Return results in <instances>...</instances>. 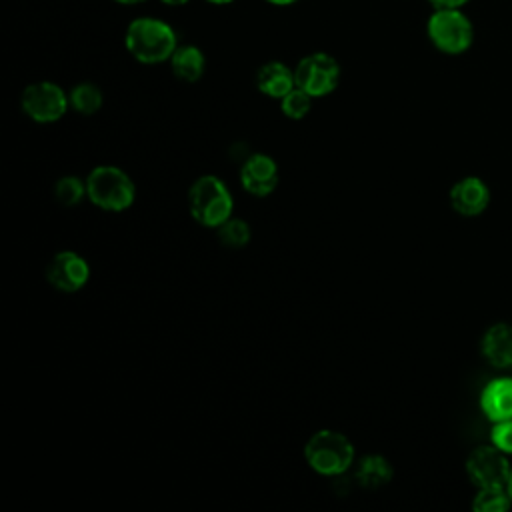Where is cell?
<instances>
[{
  "instance_id": "d6986e66",
  "label": "cell",
  "mask_w": 512,
  "mask_h": 512,
  "mask_svg": "<svg viewBox=\"0 0 512 512\" xmlns=\"http://www.w3.org/2000/svg\"><path fill=\"white\" fill-rule=\"evenodd\" d=\"M218 238L224 246L228 248H244L248 242H250V236H252V230L248 226L246 220L242 218H228L226 222H222L218 228Z\"/></svg>"
},
{
  "instance_id": "7a4b0ae2",
  "label": "cell",
  "mask_w": 512,
  "mask_h": 512,
  "mask_svg": "<svg viewBox=\"0 0 512 512\" xmlns=\"http://www.w3.org/2000/svg\"><path fill=\"white\" fill-rule=\"evenodd\" d=\"M190 216L204 228H218L232 216L234 200L228 186L214 174L198 176L188 190Z\"/></svg>"
},
{
  "instance_id": "4fadbf2b",
  "label": "cell",
  "mask_w": 512,
  "mask_h": 512,
  "mask_svg": "<svg viewBox=\"0 0 512 512\" xmlns=\"http://www.w3.org/2000/svg\"><path fill=\"white\" fill-rule=\"evenodd\" d=\"M480 408L492 422L512 418V376L490 380L480 392Z\"/></svg>"
},
{
  "instance_id": "7402d4cb",
  "label": "cell",
  "mask_w": 512,
  "mask_h": 512,
  "mask_svg": "<svg viewBox=\"0 0 512 512\" xmlns=\"http://www.w3.org/2000/svg\"><path fill=\"white\" fill-rule=\"evenodd\" d=\"M490 440L496 448H500L506 454H512V418L506 420H498L492 426L490 432Z\"/></svg>"
},
{
  "instance_id": "e0dca14e",
  "label": "cell",
  "mask_w": 512,
  "mask_h": 512,
  "mask_svg": "<svg viewBox=\"0 0 512 512\" xmlns=\"http://www.w3.org/2000/svg\"><path fill=\"white\" fill-rule=\"evenodd\" d=\"M68 100H70V106L82 114V116H92L96 114L100 108H102V102H104V96H102V90L92 84V82H80L76 84L70 94H68Z\"/></svg>"
},
{
  "instance_id": "7c38bea8",
  "label": "cell",
  "mask_w": 512,
  "mask_h": 512,
  "mask_svg": "<svg viewBox=\"0 0 512 512\" xmlns=\"http://www.w3.org/2000/svg\"><path fill=\"white\" fill-rule=\"evenodd\" d=\"M484 360L500 370L512 368V326L506 322L492 324L480 342Z\"/></svg>"
},
{
  "instance_id": "cb8c5ba5",
  "label": "cell",
  "mask_w": 512,
  "mask_h": 512,
  "mask_svg": "<svg viewBox=\"0 0 512 512\" xmlns=\"http://www.w3.org/2000/svg\"><path fill=\"white\" fill-rule=\"evenodd\" d=\"M162 4H166V6H184V4H188L190 0H160Z\"/></svg>"
},
{
  "instance_id": "603a6c76",
  "label": "cell",
  "mask_w": 512,
  "mask_h": 512,
  "mask_svg": "<svg viewBox=\"0 0 512 512\" xmlns=\"http://www.w3.org/2000/svg\"><path fill=\"white\" fill-rule=\"evenodd\" d=\"M434 8H460L470 0H428Z\"/></svg>"
},
{
  "instance_id": "30bf717a",
  "label": "cell",
  "mask_w": 512,
  "mask_h": 512,
  "mask_svg": "<svg viewBox=\"0 0 512 512\" xmlns=\"http://www.w3.org/2000/svg\"><path fill=\"white\" fill-rule=\"evenodd\" d=\"M278 178L280 174L276 160L262 152L248 156L240 166V184L256 198L270 196L278 186Z\"/></svg>"
},
{
  "instance_id": "5bb4252c",
  "label": "cell",
  "mask_w": 512,
  "mask_h": 512,
  "mask_svg": "<svg viewBox=\"0 0 512 512\" xmlns=\"http://www.w3.org/2000/svg\"><path fill=\"white\" fill-rule=\"evenodd\" d=\"M256 88L268 96V98H282L286 96L292 88H296V78L294 70L288 68L280 60L266 62L258 68L256 72Z\"/></svg>"
},
{
  "instance_id": "ba28073f",
  "label": "cell",
  "mask_w": 512,
  "mask_h": 512,
  "mask_svg": "<svg viewBox=\"0 0 512 512\" xmlns=\"http://www.w3.org/2000/svg\"><path fill=\"white\" fill-rule=\"evenodd\" d=\"M510 470L506 452L494 444L478 446L466 458V474L476 488H506Z\"/></svg>"
},
{
  "instance_id": "8fae6325",
  "label": "cell",
  "mask_w": 512,
  "mask_h": 512,
  "mask_svg": "<svg viewBox=\"0 0 512 512\" xmlns=\"http://www.w3.org/2000/svg\"><path fill=\"white\" fill-rule=\"evenodd\" d=\"M490 190L484 180L466 176L450 188V204L462 216H478L488 208Z\"/></svg>"
},
{
  "instance_id": "4316f807",
  "label": "cell",
  "mask_w": 512,
  "mask_h": 512,
  "mask_svg": "<svg viewBox=\"0 0 512 512\" xmlns=\"http://www.w3.org/2000/svg\"><path fill=\"white\" fill-rule=\"evenodd\" d=\"M114 2H118V4H140L144 0H114Z\"/></svg>"
},
{
  "instance_id": "ac0fdd59",
  "label": "cell",
  "mask_w": 512,
  "mask_h": 512,
  "mask_svg": "<svg viewBox=\"0 0 512 512\" xmlns=\"http://www.w3.org/2000/svg\"><path fill=\"white\" fill-rule=\"evenodd\" d=\"M512 506L506 488H478L472 500V510L476 512H506Z\"/></svg>"
},
{
  "instance_id": "5b68a950",
  "label": "cell",
  "mask_w": 512,
  "mask_h": 512,
  "mask_svg": "<svg viewBox=\"0 0 512 512\" xmlns=\"http://www.w3.org/2000/svg\"><path fill=\"white\" fill-rule=\"evenodd\" d=\"M428 40L444 54H462L474 42V26L460 8H434L426 22Z\"/></svg>"
},
{
  "instance_id": "3957f363",
  "label": "cell",
  "mask_w": 512,
  "mask_h": 512,
  "mask_svg": "<svg viewBox=\"0 0 512 512\" xmlns=\"http://www.w3.org/2000/svg\"><path fill=\"white\" fill-rule=\"evenodd\" d=\"M88 200L104 212H124L134 204L136 186L118 166H96L86 176Z\"/></svg>"
},
{
  "instance_id": "9c48e42d",
  "label": "cell",
  "mask_w": 512,
  "mask_h": 512,
  "mask_svg": "<svg viewBox=\"0 0 512 512\" xmlns=\"http://www.w3.org/2000/svg\"><path fill=\"white\" fill-rule=\"evenodd\" d=\"M48 284L64 294H74L90 280V266L84 256L74 250L56 252L46 266Z\"/></svg>"
},
{
  "instance_id": "484cf974",
  "label": "cell",
  "mask_w": 512,
  "mask_h": 512,
  "mask_svg": "<svg viewBox=\"0 0 512 512\" xmlns=\"http://www.w3.org/2000/svg\"><path fill=\"white\" fill-rule=\"evenodd\" d=\"M206 2H210V4H218V6H224V4H230V2H234V0H206Z\"/></svg>"
},
{
  "instance_id": "277c9868",
  "label": "cell",
  "mask_w": 512,
  "mask_h": 512,
  "mask_svg": "<svg viewBox=\"0 0 512 512\" xmlns=\"http://www.w3.org/2000/svg\"><path fill=\"white\" fill-rule=\"evenodd\" d=\"M306 464L322 476H340L354 462V444L336 430H318L304 444Z\"/></svg>"
},
{
  "instance_id": "44dd1931",
  "label": "cell",
  "mask_w": 512,
  "mask_h": 512,
  "mask_svg": "<svg viewBox=\"0 0 512 512\" xmlns=\"http://www.w3.org/2000/svg\"><path fill=\"white\" fill-rule=\"evenodd\" d=\"M54 196L62 206H76L86 196V180L78 176H62L54 186Z\"/></svg>"
},
{
  "instance_id": "83f0119b",
  "label": "cell",
  "mask_w": 512,
  "mask_h": 512,
  "mask_svg": "<svg viewBox=\"0 0 512 512\" xmlns=\"http://www.w3.org/2000/svg\"><path fill=\"white\" fill-rule=\"evenodd\" d=\"M506 490L510 494V500H512V470H510V478H508V484H506Z\"/></svg>"
},
{
  "instance_id": "52a82bcc",
  "label": "cell",
  "mask_w": 512,
  "mask_h": 512,
  "mask_svg": "<svg viewBox=\"0 0 512 512\" xmlns=\"http://www.w3.org/2000/svg\"><path fill=\"white\" fill-rule=\"evenodd\" d=\"M296 86L312 98L328 96L340 82V64L326 52H312L304 56L294 68Z\"/></svg>"
},
{
  "instance_id": "ffe728a7",
  "label": "cell",
  "mask_w": 512,
  "mask_h": 512,
  "mask_svg": "<svg viewBox=\"0 0 512 512\" xmlns=\"http://www.w3.org/2000/svg\"><path fill=\"white\" fill-rule=\"evenodd\" d=\"M310 108H312V96L298 86L280 98V110L290 120H302L310 112Z\"/></svg>"
},
{
  "instance_id": "9a60e30c",
  "label": "cell",
  "mask_w": 512,
  "mask_h": 512,
  "mask_svg": "<svg viewBox=\"0 0 512 512\" xmlns=\"http://www.w3.org/2000/svg\"><path fill=\"white\" fill-rule=\"evenodd\" d=\"M168 62H170L172 74L182 82H198L206 68L204 52L194 44L178 46Z\"/></svg>"
},
{
  "instance_id": "8992f818",
  "label": "cell",
  "mask_w": 512,
  "mask_h": 512,
  "mask_svg": "<svg viewBox=\"0 0 512 512\" xmlns=\"http://www.w3.org/2000/svg\"><path fill=\"white\" fill-rule=\"evenodd\" d=\"M20 106L30 120L38 124H52L66 114L70 100H68V94L56 82L40 80V82L28 84L22 90Z\"/></svg>"
},
{
  "instance_id": "d4e9b609",
  "label": "cell",
  "mask_w": 512,
  "mask_h": 512,
  "mask_svg": "<svg viewBox=\"0 0 512 512\" xmlns=\"http://www.w3.org/2000/svg\"><path fill=\"white\" fill-rule=\"evenodd\" d=\"M266 2H270V4H274V6H290V4H294V2H298V0H266Z\"/></svg>"
},
{
  "instance_id": "2e32d148",
  "label": "cell",
  "mask_w": 512,
  "mask_h": 512,
  "mask_svg": "<svg viewBox=\"0 0 512 512\" xmlns=\"http://www.w3.org/2000/svg\"><path fill=\"white\" fill-rule=\"evenodd\" d=\"M392 474H394L392 464L380 454L364 456L356 466V480L366 490L382 488L392 480Z\"/></svg>"
},
{
  "instance_id": "6da1fadb",
  "label": "cell",
  "mask_w": 512,
  "mask_h": 512,
  "mask_svg": "<svg viewBox=\"0 0 512 512\" xmlns=\"http://www.w3.org/2000/svg\"><path fill=\"white\" fill-rule=\"evenodd\" d=\"M124 46L140 64H160L170 60L178 48V36L168 22L154 16H138L126 28Z\"/></svg>"
}]
</instances>
